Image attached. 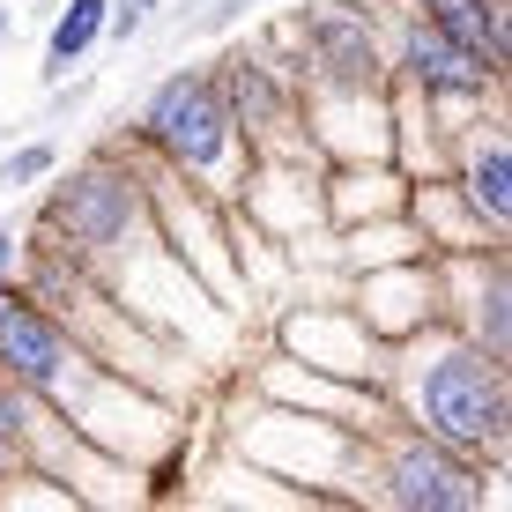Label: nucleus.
<instances>
[{"instance_id": "2eb2a0df", "label": "nucleus", "mask_w": 512, "mask_h": 512, "mask_svg": "<svg viewBox=\"0 0 512 512\" xmlns=\"http://www.w3.org/2000/svg\"><path fill=\"white\" fill-rule=\"evenodd\" d=\"M0 30H8V8H0Z\"/></svg>"}, {"instance_id": "0eeeda50", "label": "nucleus", "mask_w": 512, "mask_h": 512, "mask_svg": "<svg viewBox=\"0 0 512 512\" xmlns=\"http://www.w3.org/2000/svg\"><path fill=\"white\" fill-rule=\"evenodd\" d=\"M431 8V30H446V38H461L468 52H483L490 67L505 60V23L490 0H423Z\"/></svg>"}, {"instance_id": "7ed1b4c3", "label": "nucleus", "mask_w": 512, "mask_h": 512, "mask_svg": "<svg viewBox=\"0 0 512 512\" xmlns=\"http://www.w3.org/2000/svg\"><path fill=\"white\" fill-rule=\"evenodd\" d=\"M386 483H394V505H409V512H468L475 505V483L438 446H401L386 461Z\"/></svg>"}, {"instance_id": "20e7f679", "label": "nucleus", "mask_w": 512, "mask_h": 512, "mask_svg": "<svg viewBox=\"0 0 512 512\" xmlns=\"http://www.w3.org/2000/svg\"><path fill=\"white\" fill-rule=\"evenodd\" d=\"M401 60H409V75H416L431 97H483V90H490V75H498L483 52H468L461 38H446V30H431V23L409 30Z\"/></svg>"}, {"instance_id": "9d476101", "label": "nucleus", "mask_w": 512, "mask_h": 512, "mask_svg": "<svg viewBox=\"0 0 512 512\" xmlns=\"http://www.w3.org/2000/svg\"><path fill=\"white\" fill-rule=\"evenodd\" d=\"M505 327H512V320H505V282L490 275V297H483V349H505V342H512Z\"/></svg>"}, {"instance_id": "f257e3e1", "label": "nucleus", "mask_w": 512, "mask_h": 512, "mask_svg": "<svg viewBox=\"0 0 512 512\" xmlns=\"http://www.w3.org/2000/svg\"><path fill=\"white\" fill-rule=\"evenodd\" d=\"M423 416H431L438 438L453 446H490L505 431V379L483 349H453V357L431 364L423 379Z\"/></svg>"}, {"instance_id": "6e6552de", "label": "nucleus", "mask_w": 512, "mask_h": 512, "mask_svg": "<svg viewBox=\"0 0 512 512\" xmlns=\"http://www.w3.org/2000/svg\"><path fill=\"white\" fill-rule=\"evenodd\" d=\"M468 186H475L483 223L505 231V223H512V149H505V141H483V149L468 156Z\"/></svg>"}, {"instance_id": "39448f33", "label": "nucleus", "mask_w": 512, "mask_h": 512, "mask_svg": "<svg viewBox=\"0 0 512 512\" xmlns=\"http://www.w3.org/2000/svg\"><path fill=\"white\" fill-rule=\"evenodd\" d=\"M60 216H67V231H75V238L104 245V238H119V223L134 216V186L119 179V171H82V179L67 186Z\"/></svg>"}, {"instance_id": "f03ea898", "label": "nucleus", "mask_w": 512, "mask_h": 512, "mask_svg": "<svg viewBox=\"0 0 512 512\" xmlns=\"http://www.w3.org/2000/svg\"><path fill=\"white\" fill-rule=\"evenodd\" d=\"M149 134L164 141V149L179 156L186 171H216L223 149H231V104H223L216 82L179 75V82H164V90H156V104H149Z\"/></svg>"}, {"instance_id": "1a4fd4ad", "label": "nucleus", "mask_w": 512, "mask_h": 512, "mask_svg": "<svg viewBox=\"0 0 512 512\" xmlns=\"http://www.w3.org/2000/svg\"><path fill=\"white\" fill-rule=\"evenodd\" d=\"M104 23H112V0H67L60 30H52V67L82 60V52L97 45V30H104Z\"/></svg>"}, {"instance_id": "f8f14e48", "label": "nucleus", "mask_w": 512, "mask_h": 512, "mask_svg": "<svg viewBox=\"0 0 512 512\" xmlns=\"http://www.w3.org/2000/svg\"><path fill=\"white\" fill-rule=\"evenodd\" d=\"M15 453V409H8V394H0V461Z\"/></svg>"}, {"instance_id": "423d86ee", "label": "nucleus", "mask_w": 512, "mask_h": 512, "mask_svg": "<svg viewBox=\"0 0 512 512\" xmlns=\"http://www.w3.org/2000/svg\"><path fill=\"white\" fill-rule=\"evenodd\" d=\"M0 357H8L23 379H52L67 349H60V327H52L38 305H15V297L0 290Z\"/></svg>"}, {"instance_id": "4468645a", "label": "nucleus", "mask_w": 512, "mask_h": 512, "mask_svg": "<svg viewBox=\"0 0 512 512\" xmlns=\"http://www.w3.org/2000/svg\"><path fill=\"white\" fill-rule=\"evenodd\" d=\"M0 275H8V231H0Z\"/></svg>"}, {"instance_id": "ddd939ff", "label": "nucleus", "mask_w": 512, "mask_h": 512, "mask_svg": "<svg viewBox=\"0 0 512 512\" xmlns=\"http://www.w3.org/2000/svg\"><path fill=\"white\" fill-rule=\"evenodd\" d=\"M141 15H149V0H119V38H127V30L141 23Z\"/></svg>"}, {"instance_id": "9b49d317", "label": "nucleus", "mask_w": 512, "mask_h": 512, "mask_svg": "<svg viewBox=\"0 0 512 512\" xmlns=\"http://www.w3.org/2000/svg\"><path fill=\"white\" fill-rule=\"evenodd\" d=\"M45 164H52V149L38 141V149H23V156H15V164H8V171H0V186H23V179H38Z\"/></svg>"}]
</instances>
